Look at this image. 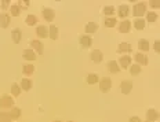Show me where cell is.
Segmentation results:
<instances>
[{
  "label": "cell",
  "mask_w": 160,
  "mask_h": 122,
  "mask_svg": "<svg viewBox=\"0 0 160 122\" xmlns=\"http://www.w3.org/2000/svg\"><path fill=\"white\" fill-rule=\"evenodd\" d=\"M31 47H32L33 49H36L37 53H43V43H41V41L32 40V41H31Z\"/></svg>",
  "instance_id": "2e32d148"
},
{
  "label": "cell",
  "mask_w": 160,
  "mask_h": 122,
  "mask_svg": "<svg viewBox=\"0 0 160 122\" xmlns=\"http://www.w3.org/2000/svg\"><path fill=\"white\" fill-rule=\"evenodd\" d=\"M112 87V81L111 78H108V77H105V78L99 80V89L101 92H108L109 89Z\"/></svg>",
  "instance_id": "7a4b0ae2"
},
{
  "label": "cell",
  "mask_w": 160,
  "mask_h": 122,
  "mask_svg": "<svg viewBox=\"0 0 160 122\" xmlns=\"http://www.w3.org/2000/svg\"><path fill=\"white\" fill-rule=\"evenodd\" d=\"M145 11H146V4L145 3H137L134 6V8H133V14L135 17H142L145 14Z\"/></svg>",
  "instance_id": "6da1fadb"
},
{
  "label": "cell",
  "mask_w": 160,
  "mask_h": 122,
  "mask_svg": "<svg viewBox=\"0 0 160 122\" xmlns=\"http://www.w3.org/2000/svg\"><path fill=\"white\" fill-rule=\"evenodd\" d=\"M21 117V110L18 107H14V108H11V112H10V118L11 120H18Z\"/></svg>",
  "instance_id": "d4e9b609"
},
{
  "label": "cell",
  "mask_w": 160,
  "mask_h": 122,
  "mask_svg": "<svg viewBox=\"0 0 160 122\" xmlns=\"http://www.w3.org/2000/svg\"><path fill=\"white\" fill-rule=\"evenodd\" d=\"M146 19L149 21V22H155V21H158V14L153 13V11H150V13L146 14Z\"/></svg>",
  "instance_id": "d6a6232c"
},
{
  "label": "cell",
  "mask_w": 160,
  "mask_h": 122,
  "mask_svg": "<svg viewBox=\"0 0 160 122\" xmlns=\"http://www.w3.org/2000/svg\"><path fill=\"white\" fill-rule=\"evenodd\" d=\"M146 118H148V121H152V122L158 121V120H159V112L156 111V110H153V108L148 110V112H146Z\"/></svg>",
  "instance_id": "4fadbf2b"
},
{
  "label": "cell",
  "mask_w": 160,
  "mask_h": 122,
  "mask_svg": "<svg viewBox=\"0 0 160 122\" xmlns=\"http://www.w3.org/2000/svg\"><path fill=\"white\" fill-rule=\"evenodd\" d=\"M149 6H150V7H153V8H159L160 2H159V0H150V2H149Z\"/></svg>",
  "instance_id": "d590c367"
},
{
  "label": "cell",
  "mask_w": 160,
  "mask_h": 122,
  "mask_svg": "<svg viewBox=\"0 0 160 122\" xmlns=\"http://www.w3.org/2000/svg\"><path fill=\"white\" fill-rule=\"evenodd\" d=\"M131 45H130L128 43H121L117 45V52H131Z\"/></svg>",
  "instance_id": "44dd1931"
},
{
  "label": "cell",
  "mask_w": 160,
  "mask_h": 122,
  "mask_svg": "<svg viewBox=\"0 0 160 122\" xmlns=\"http://www.w3.org/2000/svg\"><path fill=\"white\" fill-rule=\"evenodd\" d=\"M23 59H26V61H35L36 59V53H35L33 49H25L23 51Z\"/></svg>",
  "instance_id": "ffe728a7"
},
{
  "label": "cell",
  "mask_w": 160,
  "mask_h": 122,
  "mask_svg": "<svg viewBox=\"0 0 160 122\" xmlns=\"http://www.w3.org/2000/svg\"><path fill=\"white\" fill-rule=\"evenodd\" d=\"M115 13V7H112V6H106V7H103V14L108 17H112Z\"/></svg>",
  "instance_id": "1f68e13d"
},
{
  "label": "cell",
  "mask_w": 160,
  "mask_h": 122,
  "mask_svg": "<svg viewBox=\"0 0 160 122\" xmlns=\"http://www.w3.org/2000/svg\"><path fill=\"white\" fill-rule=\"evenodd\" d=\"M11 93H13V96H19L21 87L18 84H13V85H11Z\"/></svg>",
  "instance_id": "4dcf8cb0"
},
{
  "label": "cell",
  "mask_w": 160,
  "mask_h": 122,
  "mask_svg": "<svg viewBox=\"0 0 160 122\" xmlns=\"http://www.w3.org/2000/svg\"><path fill=\"white\" fill-rule=\"evenodd\" d=\"M36 34L39 36L40 38H46L47 36H48V29H47L44 25L37 26V29H36Z\"/></svg>",
  "instance_id": "8fae6325"
},
{
  "label": "cell",
  "mask_w": 160,
  "mask_h": 122,
  "mask_svg": "<svg viewBox=\"0 0 160 122\" xmlns=\"http://www.w3.org/2000/svg\"><path fill=\"white\" fill-rule=\"evenodd\" d=\"M21 88L23 89V91H29V89L32 88V81L29 78H23L22 81H21V85H19Z\"/></svg>",
  "instance_id": "603a6c76"
},
{
  "label": "cell",
  "mask_w": 160,
  "mask_h": 122,
  "mask_svg": "<svg viewBox=\"0 0 160 122\" xmlns=\"http://www.w3.org/2000/svg\"><path fill=\"white\" fill-rule=\"evenodd\" d=\"M84 30H86V33H87V34L95 33V32L98 30V23H95V22H88L87 25H86Z\"/></svg>",
  "instance_id": "30bf717a"
},
{
  "label": "cell",
  "mask_w": 160,
  "mask_h": 122,
  "mask_svg": "<svg viewBox=\"0 0 160 122\" xmlns=\"http://www.w3.org/2000/svg\"><path fill=\"white\" fill-rule=\"evenodd\" d=\"M98 81H99V78H98L97 74H88L87 76V82L88 84H97Z\"/></svg>",
  "instance_id": "f546056e"
},
{
  "label": "cell",
  "mask_w": 160,
  "mask_h": 122,
  "mask_svg": "<svg viewBox=\"0 0 160 122\" xmlns=\"http://www.w3.org/2000/svg\"><path fill=\"white\" fill-rule=\"evenodd\" d=\"M33 71H35L33 65H25V66H23V73L25 74H32Z\"/></svg>",
  "instance_id": "836d02e7"
},
{
  "label": "cell",
  "mask_w": 160,
  "mask_h": 122,
  "mask_svg": "<svg viewBox=\"0 0 160 122\" xmlns=\"http://www.w3.org/2000/svg\"><path fill=\"white\" fill-rule=\"evenodd\" d=\"M21 4L25 6V7H28V6H29V2H28V0H25V2H21Z\"/></svg>",
  "instance_id": "ab89813d"
},
{
  "label": "cell",
  "mask_w": 160,
  "mask_h": 122,
  "mask_svg": "<svg viewBox=\"0 0 160 122\" xmlns=\"http://www.w3.org/2000/svg\"><path fill=\"white\" fill-rule=\"evenodd\" d=\"M79 40H80V45H82L83 48H88V47H91V44H93V38H91L88 34L80 36Z\"/></svg>",
  "instance_id": "3957f363"
},
{
  "label": "cell",
  "mask_w": 160,
  "mask_h": 122,
  "mask_svg": "<svg viewBox=\"0 0 160 122\" xmlns=\"http://www.w3.org/2000/svg\"><path fill=\"white\" fill-rule=\"evenodd\" d=\"M25 22H26V25H29V26H33V25H36V22H37V18L35 17V15H32V14H31V15H28V17H26V21H25Z\"/></svg>",
  "instance_id": "83f0119b"
},
{
  "label": "cell",
  "mask_w": 160,
  "mask_h": 122,
  "mask_svg": "<svg viewBox=\"0 0 160 122\" xmlns=\"http://www.w3.org/2000/svg\"><path fill=\"white\" fill-rule=\"evenodd\" d=\"M145 26H146V22H145L144 19H135V21H134V28L138 29V30H142V29H145Z\"/></svg>",
  "instance_id": "484cf974"
},
{
  "label": "cell",
  "mask_w": 160,
  "mask_h": 122,
  "mask_svg": "<svg viewBox=\"0 0 160 122\" xmlns=\"http://www.w3.org/2000/svg\"><path fill=\"white\" fill-rule=\"evenodd\" d=\"M138 48H140L141 51H148V49H149V43H148V40L141 38V40L138 41Z\"/></svg>",
  "instance_id": "cb8c5ba5"
},
{
  "label": "cell",
  "mask_w": 160,
  "mask_h": 122,
  "mask_svg": "<svg viewBox=\"0 0 160 122\" xmlns=\"http://www.w3.org/2000/svg\"><path fill=\"white\" fill-rule=\"evenodd\" d=\"M130 73H131L133 76L141 74V66L140 65H133V66H130Z\"/></svg>",
  "instance_id": "4316f807"
},
{
  "label": "cell",
  "mask_w": 160,
  "mask_h": 122,
  "mask_svg": "<svg viewBox=\"0 0 160 122\" xmlns=\"http://www.w3.org/2000/svg\"><path fill=\"white\" fill-rule=\"evenodd\" d=\"M10 25V15H8V14H2V15H0V26H2V28H7V26Z\"/></svg>",
  "instance_id": "e0dca14e"
},
{
  "label": "cell",
  "mask_w": 160,
  "mask_h": 122,
  "mask_svg": "<svg viewBox=\"0 0 160 122\" xmlns=\"http://www.w3.org/2000/svg\"><path fill=\"white\" fill-rule=\"evenodd\" d=\"M11 37H13V41L15 44H18L21 41V37H22V32H21V29L15 28L13 32H11Z\"/></svg>",
  "instance_id": "5bb4252c"
},
{
  "label": "cell",
  "mask_w": 160,
  "mask_h": 122,
  "mask_svg": "<svg viewBox=\"0 0 160 122\" xmlns=\"http://www.w3.org/2000/svg\"><path fill=\"white\" fill-rule=\"evenodd\" d=\"M10 114H4V112H0V122H10Z\"/></svg>",
  "instance_id": "e575fe53"
},
{
  "label": "cell",
  "mask_w": 160,
  "mask_h": 122,
  "mask_svg": "<svg viewBox=\"0 0 160 122\" xmlns=\"http://www.w3.org/2000/svg\"><path fill=\"white\" fill-rule=\"evenodd\" d=\"M117 63L121 66V69H127V67H130V63H131V58H130L128 55H123L120 56L119 62Z\"/></svg>",
  "instance_id": "ba28073f"
},
{
  "label": "cell",
  "mask_w": 160,
  "mask_h": 122,
  "mask_svg": "<svg viewBox=\"0 0 160 122\" xmlns=\"http://www.w3.org/2000/svg\"><path fill=\"white\" fill-rule=\"evenodd\" d=\"M90 58H91V61H93L94 63H101V62H102V59H103V53L101 52L99 49H94V51L91 52Z\"/></svg>",
  "instance_id": "5b68a950"
},
{
  "label": "cell",
  "mask_w": 160,
  "mask_h": 122,
  "mask_svg": "<svg viewBox=\"0 0 160 122\" xmlns=\"http://www.w3.org/2000/svg\"><path fill=\"white\" fill-rule=\"evenodd\" d=\"M116 23H117L116 18H113V17H108V18L105 19V22H103V25H105L106 28H113V26H116Z\"/></svg>",
  "instance_id": "7402d4cb"
},
{
  "label": "cell",
  "mask_w": 160,
  "mask_h": 122,
  "mask_svg": "<svg viewBox=\"0 0 160 122\" xmlns=\"http://www.w3.org/2000/svg\"><path fill=\"white\" fill-rule=\"evenodd\" d=\"M69 122H73V121H69Z\"/></svg>",
  "instance_id": "7bdbcfd3"
},
{
  "label": "cell",
  "mask_w": 160,
  "mask_h": 122,
  "mask_svg": "<svg viewBox=\"0 0 160 122\" xmlns=\"http://www.w3.org/2000/svg\"><path fill=\"white\" fill-rule=\"evenodd\" d=\"M128 13H130V8H128V6H126V4L120 6L119 10H117V14H119L120 18H126L128 15Z\"/></svg>",
  "instance_id": "d6986e66"
},
{
  "label": "cell",
  "mask_w": 160,
  "mask_h": 122,
  "mask_svg": "<svg viewBox=\"0 0 160 122\" xmlns=\"http://www.w3.org/2000/svg\"><path fill=\"white\" fill-rule=\"evenodd\" d=\"M41 14H43L44 19L48 21V22H51V21L54 19V15H55V13H54V10H53V8H43Z\"/></svg>",
  "instance_id": "8992f818"
},
{
  "label": "cell",
  "mask_w": 160,
  "mask_h": 122,
  "mask_svg": "<svg viewBox=\"0 0 160 122\" xmlns=\"http://www.w3.org/2000/svg\"><path fill=\"white\" fill-rule=\"evenodd\" d=\"M48 36L51 40H57L58 38V28L55 25H51L48 28Z\"/></svg>",
  "instance_id": "ac0fdd59"
},
{
  "label": "cell",
  "mask_w": 160,
  "mask_h": 122,
  "mask_svg": "<svg viewBox=\"0 0 160 122\" xmlns=\"http://www.w3.org/2000/svg\"><path fill=\"white\" fill-rule=\"evenodd\" d=\"M130 29H131V22L130 21H121L119 25V32L120 33H128Z\"/></svg>",
  "instance_id": "9c48e42d"
},
{
  "label": "cell",
  "mask_w": 160,
  "mask_h": 122,
  "mask_svg": "<svg viewBox=\"0 0 160 122\" xmlns=\"http://www.w3.org/2000/svg\"><path fill=\"white\" fill-rule=\"evenodd\" d=\"M106 67H108V70L111 71V73H119L120 71V66H119V63H117L116 61H111Z\"/></svg>",
  "instance_id": "9a60e30c"
},
{
  "label": "cell",
  "mask_w": 160,
  "mask_h": 122,
  "mask_svg": "<svg viewBox=\"0 0 160 122\" xmlns=\"http://www.w3.org/2000/svg\"><path fill=\"white\" fill-rule=\"evenodd\" d=\"M128 122H142V121H141V118H138V117H131Z\"/></svg>",
  "instance_id": "f35d334b"
},
{
  "label": "cell",
  "mask_w": 160,
  "mask_h": 122,
  "mask_svg": "<svg viewBox=\"0 0 160 122\" xmlns=\"http://www.w3.org/2000/svg\"><path fill=\"white\" fill-rule=\"evenodd\" d=\"M153 48H155V52H160V41H155Z\"/></svg>",
  "instance_id": "8d00e7d4"
},
{
  "label": "cell",
  "mask_w": 160,
  "mask_h": 122,
  "mask_svg": "<svg viewBox=\"0 0 160 122\" xmlns=\"http://www.w3.org/2000/svg\"><path fill=\"white\" fill-rule=\"evenodd\" d=\"M134 59H135V62H137V63H140V65H144V66H145V65H148V56L144 55V53H141V52L135 53Z\"/></svg>",
  "instance_id": "7c38bea8"
},
{
  "label": "cell",
  "mask_w": 160,
  "mask_h": 122,
  "mask_svg": "<svg viewBox=\"0 0 160 122\" xmlns=\"http://www.w3.org/2000/svg\"><path fill=\"white\" fill-rule=\"evenodd\" d=\"M8 6H10V0H3L2 2V7L3 8H8Z\"/></svg>",
  "instance_id": "74e56055"
},
{
  "label": "cell",
  "mask_w": 160,
  "mask_h": 122,
  "mask_svg": "<svg viewBox=\"0 0 160 122\" xmlns=\"http://www.w3.org/2000/svg\"><path fill=\"white\" fill-rule=\"evenodd\" d=\"M146 122H152V121H146Z\"/></svg>",
  "instance_id": "b9f144b4"
},
{
  "label": "cell",
  "mask_w": 160,
  "mask_h": 122,
  "mask_svg": "<svg viewBox=\"0 0 160 122\" xmlns=\"http://www.w3.org/2000/svg\"><path fill=\"white\" fill-rule=\"evenodd\" d=\"M11 15L13 17H18L19 14H21V7L18 4H14V6H11Z\"/></svg>",
  "instance_id": "f1b7e54d"
},
{
  "label": "cell",
  "mask_w": 160,
  "mask_h": 122,
  "mask_svg": "<svg viewBox=\"0 0 160 122\" xmlns=\"http://www.w3.org/2000/svg\"><path fill=\"white\" fill-rule=\"evenodd\" d=\"M131 89H133V82L131 81H127L126 80V81H123L120 84V91L123 92L124 95H128L130 92H131Z\"/></svg>",
  "instance_id": "52a82bcc"
},
{
  "label": "cell",
  "mask_w": 160,
  "mask_h": 122,
  "mask_svg": "<svg viewBox=\"0 0 160 122\" xmlns=\"http://www.w3.org/2000/svg\"><path fill=\"white\" fill-rule=\"evenodd\" d=\"M14 104V100L11 96L8 95H3L2 99H0V107H13Z\"/></svg>",
  "instance_id": "277c9868"
},
{
  "label": "cell",
  "mask_w": 160,
  "mask_h": 122,
  "mask_svg": "<svg viewBox=\"0 0 160 122\" xmlns=\"http://www.w3.org/2000/svg\"><path fill=\"white\" fill-rule=\"evenodd\" d=\"M54 122H62V121H54Z\"/></svg>",
  "instance_id": "60d3db41"
}]
</instances>
